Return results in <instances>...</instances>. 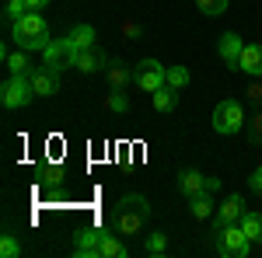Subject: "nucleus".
I'll use <instances>...</instances> for the list:
<instances>
[{"label": "nucleus", "mask_w": 262, "mask_h": 258, "mask_svg": "<svg viewBox=\"0 0 262 258\" xmlns=\"http://www.w3.org/2000/svg\"><path fill=\"white\" fill-rule=\"evenodd\" d=\"M28 80H32V91L35 98H53L60 91V74L49 70V66H39V70H28Z\"/></svg>", "instance_id": "nucleus-8"}, {"label": "nucleus", "mask_w": 262, "mask_h": 258, "mask_svg": "<svg viewBox=\"0 0 262 258\" xmlns=\"http://www.w3.org/2000/svg\"><path fill=\"white\" fill-rule=\"evenodd\" d=\"M25 14H28V4H25V0H11V4H7V11H4V18L11 21V25L21 21Z\"/></svg>", "instance_id": "nucleus-25"}, {"label": "nucleus", "mask_w": 262, "mask_h": 258, "mask_svg": "<svg viewBox=\"0 0 262 258\" xmlns=\"http://www.w3.org/2000/svg\"><path fill=\"white\" fill-rule=\"evenodd\" d=\"M175 105H179V87L164 84V87H158V91H154V108H158V112H171Z\"/></svg>", "instance_id": "nucleus-18"}, {"label": "nucleus", "mask_w": 262, "mask_h": 258, "mask_svg": "<svg viewBox=\"0 0 262 258\" xmlns=\"http://www.w3.org/2000/svg\"><path fill=\"white\" fill-rule=\"evenodd\" d=\"M129 248L119 241V234H101V244H98V258H126Z\"/></svg>", "instance_id": "nucleus-17"}, {"label": "nucleus", "mask_w": 262, "mask_h": 258, "mask_svg": "<svg viewBox=\"0 0 262 258\" xmlns=\"http://www.w3.org/2000/svg\"><path fill=\"white\" fill-rule=\"evenodd\" d=\"M196 7H200L206 18H217V14L227 11V0H196Z\"/></svg>", "instance_id": "nucleus-24"}, {"label": "nucleus", "mask_w": 262, "mask_h": 258, "mask_svg": "<svg viewBox=\"0 0 262 258\" xmlns=\"http://www.w3.org/2000/svg\"><path fill=\"white\" fill-rule=\"evenodd\" d=\"M245 98L252 101V105H259V101H262V84H252V87L245 91Z\"/></svg>", "instance_id": "nucleus-29"}, {"label": "nucleus", "mask_w": 262, "mask_h": 258, "mask_svg": "<svg viewBox=\"0 0 262 258\" xmlns=\"http://www.w3.org/2000/svg\"><path fill=\"white\" fill-rule=\"evenodd\" d=\"M42 60H46V66L49 70H67V66H74V49L67 45V39H53L46 49H42Z\"/></svg>", "instance_id": "nucleus-7"}, {"label": "nucleus", "mask_w": 262, "mask_h": 258, "mask_svg": "<svg viewBox=\"0 0 262 258\" xmlns=\"http://www.w3.org/2000/svg\"><path fill=\"white\" fill-rule=\"evenodd\" d=\"M179 192L185 199L203 196V192H206V178H203L200 171H182V175H179Z\"/></svg>", "instance_id": "nucleus-15"}, {"label": "nucleus", "mask_w": 262, "mask_h": 258, "mask_svg": "<svg viewBox=\"0 0 262 258\" xmlns=\"http://www.w3.org/2000/svg\"><path fill=\"white\" fill-rule=\"evenodd\" d=\"M221 234H217V251L224 258H245L248 255V248H252V241L248 234L242 230V223H227V227H217Z\"/></svg>", "instance_id": "nucleus-3"}, {"label": "nucleus", "mask_w": 262, "mask_h": 258, "mask_svg": "<svg viewBox=\"0 0 262 258\" xmlns=\"http://www.w3.org/2000/svg\"><path fill=\"white\" fill-rule=\"evenodd\" d=\"M101 230H81L77 234V258H98Z\"/></svg>", "instance_id": "nucleus-16"}, {"label": "nucleus", "mask_w": 262, "mask_h": 258, "mask_svg": "<svg viewBox=\"0 0 262 258\" xmlns=\"http://www.w3.org/2000/svg\"><path fill=\"white\" fill-rule=\"evenodd\" d=\"M221 189V178H206V192H217Z\"/></svg>", "instance_id": "nucleus-33"}, {"label": "nucleus", "mask_w": 262, "mask_h": 258, "mask_svg": "<svg viewBox=\"0 0 262 258\" xmlns=\"http://www.w3.org/2000/svg\"><path fill=\"white\" fill-rule=\"evenodd\" d=\"M74 66L81 70V74H98V70H105L108 63H105V56H101L98 49H84V53H77L74 56Z\"/></svg>", "instance_id": "nucleus-14"}, {"label": "nucleus", "mask_w": 262, "mask_h": 258, "mask_svg": "<svg viewBox=\"0 0 262 258\" xmlns=\"http://www.w3.org/2000/svg\"><path fill=\"white\" fill-rule=\"evenodd\" d=\"M164 80H168V84H171V87H185V84H189V70H185V66H168V74H164Z\"/></svg>", "instance_id": "nucleus-23"}, {"label": "nucleus", "mask_w": 262, "mask_h": 258, "mask_svg": "<svg viewBox=\"0 0 262 258\" xmlns=\"http://www.w3.org/2000/svg\"><path fill=\"white\" fill-rule=\"evenodd\" d=\"M122 35H126V39H140V25L126 21V25H122Z\"/></svg>", "instance_id": "nucleus-31"}, {"label": "nucleus", "mask_w": 262, "mask_h": 258, "mask_svg": "<svg viewBox=\"0 0 262 258\" xmlns=\"http://www.w3.org/2000/svg\"><path fill=\"white\" fill-rule=\"evenodd\" d=\"M105 108L108 112H129V98H126V91H112V95H105Z\"/></svg>", "instance_id": "nucleus-21"}, {"label": "nucleus", "mask_w": 262, "mask_h": 258, "mask_svg": "<svg viewBox=\"0 0 262 258\" xmlns=\"http://www.w3.org/2000/svg\"><path fill=\"white\" fill-rule=\"evenodd\" d=\"M262 139V112L252 119V129H248V143H259Z\"/></svg>", "instance_id": "nucleus-28"}, {"label": "nucleus", "mask_w": 262, "mask_h": 258, "mask_svg": "<svg viewBox=\"0 0 262 258\" xmlns=\"http://www.w3.org/2000/svg\"><path fill=\"white\" fill-rule=\"evenodd\" d=\"M32 98H35V91H32L28 74H11L7 84L0 87V101H4V108H25Z\"/></svg>", "instance_id": "nucleus-5"}, {"label": "nucleus", "mask_w": 262, "mask_h": 258, "mask_svg": "<svg viewBox=\"0 0 262 258\" xmlns=\"http://www.w3.org/2000/svg\"><path fill=\"white\" fill-rule=\"evenodd\" d=\"M147 220H150V202L140 192H126L112 213V227H116V234L129 238V234H143Z\"/></svg>", "instance_id": "nucleus-1"}, {"label": "nucleus", "mask_w": 262, "mask_h": 258, "mask_svg": "<svg viewBox=\"0 0 262 258\" xmlns=\"http://www.w3.org/2000/svg\"><path fill=\"white\" fill-rule=\"evenodd\" d=\"M245 217V202L242 196H227L221 202V209H217V227H227V223H242Z\"/></svg>", "instance_id": "nucleus-10"}, {"label": "nucleus", "mask_w": 262, "mask_h": 258, "mask_svg": "<svg viewBox=\"0 0 262 258\" xmlns=\"http://www.w3.org/2000/svg\"><path fill=\"white\" fill-rule=\"evenodd\" d=\"M245 42L242 35H234V32H224L221 35V45H217V53H221V60L231 66V70H238V56H242Z\"/></svg>", "instance_id": "nucleus-9"}, {"label": "nucleus", "mask_w": 262, "mask_h": 258, "mask_svg": "<svg viewBox=\"0 0 262 258\" xmlns=\"http://www.w3.org/2000/svg\"><path fill=\"white\" fill-rule=\"evenodd\" d=\"M189 213H192V220H206L210 213H213V192L192 196V199H189Z\"/></svg>", "instance_id": "nucleus-19"}, {"label": "nucleus", "mask_w": 262, "mask_h": 258, "mask_svg": "<svg viewBox=\"0 0 262 258\" xmlns=\"http://www.w3.org/2000/svg\"><path fill=\"white\" fill-rule=\"evenodd\" d=\"M248 185H252V192H259V196H262V168H255V171H252Z\"/></svg>", "instance_id": "nucleus-30"}, {"label": "nucleus", "mask_w": 262, "mask_h": 258, "mask_svg": "<svg viewBox=\"0 0 262 258\" xmlns=\"http://www.w3.org/2000/svg\"><path fill=\"white\" fill-rule=\"evenodd\" d=\"M11 39L18 42L25 53H28V49H46V45L53 42L49 39V21L42 18L39 11H28L21 21L11 25Z\"/></svg>", "instance_id": "nucleus-2"}, {"label": "nucleus", "mask_w": 262, "mask_h": 258, "mask_svg": "<svg viewBox=\"0 0 262 258\" xmlns=\"http://www.w3.org/2000/svg\"><path fill=\"white\" fill-rule=\"evenodd\" d=\"M164 74H168V66H161L158 60H140V63H137V70H133V84H137L140 91H147V95H154L158 87L168 84Z\"/></svg>", "instance_id": "nucleus-6"}, {"label": "nucleus", "mask_w": 262, "mask_h": 258, "mask_svg": "<svg viewBox=\"0 0 262 258\" xmlns=\"http://www.w3.org/2000/svg\"><path fill=\"white\" fill-rule=\"evenodd\" d=\"M25 4H28V11H42V7H46L49 0H25Z\"/></svg>", "instance_id": "nucleus-32"}, {"label": "nucleus", "mask_w": 262, "mask_h": 258, "mask_svg": "<svg viewBox=\"0 0 262 258\" xmlns=\"http://www.w3.org/2000/svg\"><path fill=\"white\" fill-rule=\"evenodd\" d=\"M242 230L248 234L252 244H262V213H245L242 217Z\"/></svg>", "instance_id": "nucleus-20"}, {"label": "nucleus", "mask_w": 262, "mask_h": 258, "mask_svg": "<svg viewBox=\"0 0 262 258\" xmlns=\"http://www.w3.org/2000/svg\"><path fill=\"white\" fill-rule=\"evenodd\" d=\"M143 251H147V255H164V251H168V238H164V234H147Z\"/></svg>", "instance_id": "nucleus-22"}, {"label": "nucleus", "mask_w": 262, "mask_h": 258, "mask_svg": "<svg viewBox=\"0 0 262 258\" xmlns=\"http://www.w3.org/2000/svg\"><path fill=\"white\" fill-rule=\"evenodd\" d=\"M105 80H108L112 91H126V87L133 84V70L122 66L119 60H108V66H105Z\"/></svg>", "instance_id": "nucleus-11"}, {"label": "nucleus", "mask_w": 262, "mask_h": 258, "mask_svg": "<svg viewBox=\"0 0 262 258\" xmlns=\"http://www.w3.org/2000/svg\"><path fill=\"white\" fill-rule=\"evenodd\" d=\"M0 255H4V258H18L21 255V244L11 238V234H4V241H0Z\"/></svg>", "instance_id": "nucleus-27"}, {"label": "nucleus", "mask_w": 262, "mask_h": 258, "mask_svg": "<svg viewBox=\"0 0 262 258\" xmlns=\"http://www.w3.org/2000/svg\"><path fill=\"white\" fill-rule=\"evenodd\" d=\"M245 126V108L234 98H224L217 108H213V129L221 136H234L238 129Z\"/></svg>", "instance_id": "nucleus-4"}, {"label": "nucleus", "mask_w": 262, "mask_h": 258, "mask_svg": "<svg viewBox=\"0 0 262 258\" xmlns=\"http://www.w3.org/2000/svg\"><path fill=\"white\" fill-rule=\"evenodd\" d=\"M7 70H11V74H28V60H25V49H21V53H11V56H7Z\"/></svg>", "instance_id": "nucleus-26"}, {"label": "nucleus", "mask_w": 262, "mask_h": 258, "mask_svg": "<svg viewBox=\"0 0 262 258\" xmlns=\"http://www.w3.org/2000/svg\"><path fill=\"white\" fill-rule=\"evenodd\" d=\"M238 70L252 74V77H262V45H245L242 56H238Z\"/></svg>", "instance_id": "nucleus-13"}, {"label": "nucleus", "mask_w": 262, "mask_h": 258, "mask_svg": "<svg viewBox=\"0 0 262 258\" xmlns=\"http://www.w3.org/2000/svg\"><path fill=\"white\" fill-rule=\"evenodd\" d=\"M67 45L74 49V56L84 53V49H95V28H91V25H77V28H70Z\"/></svg>", "instance_id": "nucleus-12"}]
</instances>
